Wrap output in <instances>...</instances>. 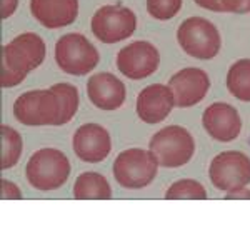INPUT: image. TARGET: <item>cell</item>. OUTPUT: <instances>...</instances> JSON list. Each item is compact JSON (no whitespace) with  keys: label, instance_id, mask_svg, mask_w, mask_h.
I'll use <instances>...</instances> for the list:
<instances>
[{"label":"cell","instance_id":"cell-1","mask_svg":"<svg viewBox=\"0 0 250 250\" xmlns=\"http://www.w3.org/2000/svg\"><path fill=\"white\" fill-rule=\"evenodd\" d=\"M45 42L34 32L17 35L3 45L2 87H15L45 59Z\"/></svg>","mask_w":250,"mask_h":250},{"label":"cell","instance_id":"cell-2","mask_svg":"<svg viewBox=\"0 0 250 250\" xmlns=\"http://www.w3.org/2000/svg\"><path fill=\"white\" fill-rule=\"evenodd\" d=\"M25 175L29 184L37 190H57L70 177V162L57 148H40L27 162Z\"/></svg>","mask_w":250,"mask_h":250},{"label":"cell","instance_id":"cell-3","mask_svg":"<svg viewBox=\"0 0 250 250\" xmlns=\"http://www.w3.org/2000/svg\"><path fill=\"white\" fill-rule=\"evenodd\" d=\"M148 150L155 157L157 164L167 168L182 167L190 162L195 152V140L187 128L180 125H168L150 139Z\"/></svg>","mask_w":250,"mask_h":250},{"label":"cell","instance_id":"cell-4","mask_svg":"<svg viewBox=\"0 0 250 250\" xmlns=\"http://www.w3.org/2000/svg\"><path fill=\"white\" fill-rule=\"evenodd\" d=\"M14 117L23 125H62L59 97L52 88L29 90L14 102Z\"/></svg>","mask_w":250,"mask_h":250},{"label":"cell","instance_id":"cell-5","mask_svg":"<svg viewBox=\"0 0 250 250\" xmlns=\"http://www.w3.org/2000/svg\"><path fill=\"white\" fill-rule=\"evenodd\" d=\"M177 40L185 54L200 60L213 59L222 47L217 27L204 17L185 19L177 30Z\"/></svg>","mask_w":250,"mask_h":250},{"label":"cell","instance_id":"cell-6","mask_svg":"<svg viewBox=\"0 0 250 250\" xmlns=\"http://www.w3.org/2000/svg\"><path fill=\"white\" fill-rule=\"evenodd\" d=\"M157 168L159 164L150 150L128 148L117 155L114 162V177L120 187L139 190L152 184V180L157 177Z\"/></svg>","mask_w":250,"mask_h":250},{"label":"cell","instance_id":"cell-7","mask_svg":"<svg viewBox=\"0 0 250 250\" xmlns=\"http://www.w3.org/2000/svg\"><path fill=\"white\" fill-rule=\"evenodd\" d=\"M99 60V50L82 34H65L55 43V62L65 74L87 75Z\"/></svg>","mask_w":250,"mask_h":250},{"label":"cell","instance_id":"cell-8","mask_svg":"<svg viewBox=\"0 0 250 250\" xmlns=\"http://www.w3.org/2000/svg\"><path fill=\"white\" fill-rule=\"evenodd\" d=\"M90 27L100 42L117 43L134 34L137 29V17L127 7L104 5L94 14Z\"/></svg>","mask_w":250,"mask_h":250},{"label":"cell","instance_id":"cell-9","mask_svg":"<svg viewBox=\"0 0 250 250\" xmlns=\"http://www.w3.org/2000/svg\"><path fill=\"white\" fill-rule=\"evenodd\" d=\"M208 177L215 188L232 192L250 184V159L242 152H222L210 162Z\"/></svg>","mask_w":250,"mask_h":250},{"label":"cell","instance_id":"cell-10","mask_svg":"<svg viewBox=\"0 0 250 250\" xmlns=\"http://www.w3.org/2000/svg\"><path fill=\"white\" fill-rule=\"evenodd\" d=\"M160 54L157 47L145 40H137L117 54V68L130 80H140L157 72Z\"/></svg>","mask_w":250,"mask_h":250},{"label":"cell","instance_id":"cell-11","mask_svg":"<svg viewBox=\"0 0 250 250\" xmlns=\"http://www.w3.org/2000/svg\"><path fill=\"white\" fill-rule=\"evenodd\" d=\"M168 87L173 92L177 107H192L195 104L202 102L210 88L207 72L197 67H187L173 74L168 80Z\"/></svg>","mask_w":250,"mask_h":250},{"label":"cell","instance_id":"cell-12","mask_svg":"<svg viewBox=\"0 0 250 250\" xmlns=\"http://www.w3.org/2000/svg\"><path fill=\"white\" fill-rule=\"evenodd\" d=\"M74 152L82 162L99 164L105 160L112 150V140L107 128L99 124H83L75 130Z\"/></svg>","mask_w":250,"mask_h":250},{"label":"cell","instance_id":"cell-13","mask_svg":"<svg viewBox=\"0 0 250 250\" xmlns=\"http://www.w3.org/2000/svg\"><path fill=\"white\" fill-rule=\"evenodd\" d=\"M202 124L207 134L219 142H232L242 130V120L237 108L224 102H215L205 108Z\"/></svg>","mask_w":250,"mask_h":250},{"label":"cell","instance_id":"cell-14","mask_svg":"<svg viewBox=\"0 0 250 250\" xmlns=\"http://www.w3.org/2000/svg\"><path fill=\"white\" fill-rule=\"evenodd\" d=\"M175 105L173 92L164 83H152L137 97V115L145 124H159L168 117Z\"/></svg>","mask_w":250,"mask_h":250},{"label":"cell","instance_id":"cell-15","mask_svg":"<svg viewBox=\"0 0 250 250\" xmlns=\"http://www.w3.org/2000/svg\"><path fill=\"white\" fill-rule=\"evenodd\" d=\"M125 85L114 74L100 72L88 79L87 95L92 104L100 110H115L125 102Z\"/></svg>","mask_w":250,"mask_h":250},{"label":"cell","instance_id":"cell-16","mask_svg":"<svg viewBox=\"0 0 250 250\" xmlns=\"http://www.w3.org/2000/svg\"><path fill=\"white\" fill-rule=\"evenodd\" d=\"M30 10L45 29H60L75 22L79 0H30Z\"/></svg>","mask_w":250,"mask_h":250},{"label":"cell","instance_id":"cell-17","mask_svg":"<svg viewBox=\"0 0 250 250\" xmlns=\"http://www.w3.org/2000/svg\"><path fill=\"white\" fill-rule=\"evenodd\" d=\"M74 197L79 200L99 199L107 200L112 197V187L104 175L97 172H83L74 184Z\"/></svg>","mask_w":250,"mask_h":250},{"label":"cell","instance_id":"cell-18","mask_svg":"<svg viewBox=\"0 0 250 250\" xmlns=\"http://www.w3.org/2000/svg\"><path fill=\"white\" fill-rule=\"evenodd\" d=\"M227 88L235 99L250 102V59L237 60L229 68Z\"/></svg>","mask_w":250,"mask_h":250},{"label":"cell","instance_id":"cell-19","mask_svg":"<svg viewBox=\"0 0 250 250\" xmlns=\"http://www.w3.org/2000/svg\"><path fill=\"white\" fill-rule=\"evenodd\" d=\"M0 135H2V168H7L17 165L20 155H22V137L15 128L9 125L0 127Z\"/></svg>","mask_w":250,"mask_h":250},{"label":"cell","instance_id":"cell-20","mask_svg":"<svg viewBox=\"0 0 250 250\" xmlns=\"http://www.w3.org/2000/svg\"><path fill=\"white\" fill-rule=\"evenodd\" d=\"M50 88L55 92V95L59 97L60 110H62V119H60V122H62V125L68 124L72 119H74V115L77 114V110H79V90H77V87L72 85V83L62 82V83H54Z\"/></svg>","mask_w":250,"mask_h":250},{"label":"cell","instance_id":"cell-21","mask_svg":"<svg viewBox=\"0 0 250 250\" xmlns=\"http://www.w3.org/2000/svg\"><path fill=\"white\" fill-rule=\"evenodd\" d=\"M165 199L177 200V199H190V200H205L207 199V190L200 182L193 179H182L177 180L168 187L165 192Z\"/></svg>","mask_w":250,"mask_h":250},{"label":"cell","instance_id":"cell-22","mask_svg":"<svg viewBox=\"0 0 250 250\" xmlns=\"http://www.w3.org/2000/svg\"><path fill=\"white\" fill-rule=\"evenodd\" d=\"M182 9V0H147V12L157 20H170Z\"/></svg>","mask_w":250,"mask_h":250},{"label":"cell","instance_id":"cell-23","mask_svg":"<svg viewBox=\"0 0 250 250\" xmlns=\"http://www.w3.org/2000/svg\"><path fill=\"white\" fill-rule=\"evenodd\" d=\"M224 12L230 14H247L250 12V0H220Z\"/></svg>","mask_w":250,"mask_h":250},{"label":"cell","instance_id":"cell-24","mask_svg":"<svg viewBox=\"0 0 250 250\" xmlns=\"http://www.w3.org/2000/svg\"><path fill=\"white\" fill-rule=\"evenodd\" d=\"M22 192L19 190V187L15 184L9 182V180H2V199L3 200H12V199H20Z\"/></svg>","mask_w":250,"mask_h":250},{"label":"cell","instance_id":"cell-25","mask_svg":"<svg viewBox=\"0 0 250 250\" xmlns=\"http://www.w3.org/2000/svg\"><path fill=\"white\" fill-rule=\"evenodd\" d=\"M193 2L202 7V9L213 10V12H224V7H222L220 0H193Z\"/></svg>","mask_w":250,"mask_h":250},{"label":"cell","instance_id":"cell-26","mask_svg":"<svg viewBox=\"0 0 250 250\" xmlns=\"http://www.w3.org/2000/svg\"><path fill=\"white\" fill-rule=\"evenodd\" d=\"M19 0H2V19H9L17 9Z\"/></svg>","mask_w":250,"mask_h":250},{"label":"cell","instance_id":"cell-27","mask_svg":"<svg viewBox=\"0 0 250 250\" xmlns=\"http://www.w3.org/2000/svg\"><path fill=\"white\" fill-rule=\"evenodd\" d=\"M227 199H250V190L247 187H242V188H237V190H232V192H227Z\"/></svg>","mask_w":250,"mask_h":250}]
</instances>
